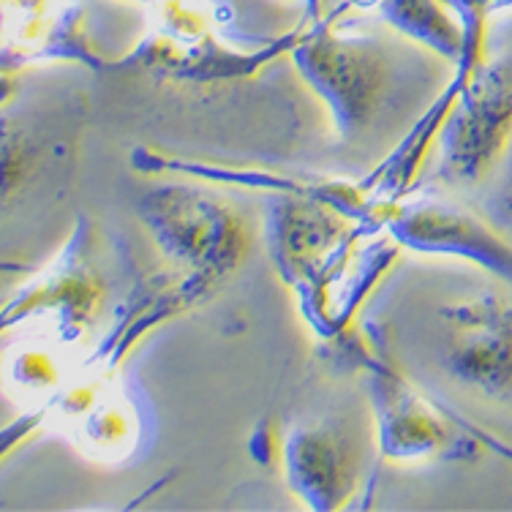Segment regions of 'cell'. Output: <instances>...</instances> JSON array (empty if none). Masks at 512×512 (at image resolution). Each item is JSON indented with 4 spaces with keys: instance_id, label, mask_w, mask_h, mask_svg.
Returning <instances> with one entry per match:
<instances>
[{
    "instance_id": "6da1fadb",
    "label": "cell",
    "mask_w": 512,
    "mask_h": 512,
    "mask_svg": "<svg viewBox=\"0 0 512 512\" xmlns=\"http://www.w3.org/2000/svg\"><path fill=\"white\" fill-rule=\"evenodd\" d=\"M139 213L156 237L161 254L183 276L216 286L246 262L251 224L218 191L194 186H164L148 194Z\"/></svg>"
},
{
    "instance_id": "7a4b0ae2",
    "label": "cell",
    "mask_w": 512,
    "mask_h": 512,
    "mask_svg": "<svg viewBox=\"0 0 512 512\" xmlns=\"http://www.w3.org/2000/svg\"><path fill=\"white\" fill-rule=\"evenodd\" d=\"M447 371L491 398H512V295L466 297L442 314Z\"/></svg>"
},
{
    "instance_id": "3957f363",
    "label": "cell",
    "mask_w": 512,
    "mask_h": 512,
    "mask_svg": "<svg viewBox=\"0 0 512 512\" xmlns=\"http://www.w3.org/2000/svg\"><path fill=\"white\" fill-rule=\"evenodd\" d=\"M512 142V69L474 74L453 99L444 128V167L458 180H480L496 169Z\"/></svg>"
},
{
    "instance_id": "277c9868",
    "label": "cell",
    "mask_w": 512,
    "mask_h": 512,
    "mask_svg": "<svg viewBox=\"0 0 512 512\" xmlns=\"http://www.w3.org/2000/svg\"><path fill=\"white\" fill-rule=\"evenodd\" d=\"M297 63L333 107L338 126L346 131L365 126L382 90V63L371 47L322 33L300 47Z\"/></svg>"
},
{
    "instance_id": "5b68a950",
    "label": "cell",
    "mask_w": 512,
    "mask_h": 512,
    "mask_svg": "<svg viewBox=\"0 0 512 512\" xmlns=\"http://www.w3.org/2000/svg\"><path fill=\"white\" fill-rule=\"evenodd\" d=\"M395 237L420 251H439L469 259L512 284V240L504 232L453 205L409 207L390 221Z\"/></svg>"
},
{
    "instance_id": "8992f818",
    "label": "cell",
    "mask_w": 512,
    "mask_h": 512,
    "mask_svg": "<svg viewBox=\"0 0 512 512\" xmlns=\"http://www.w3.org/2000/svg\"><path fill=\"white\" fill-rule=\"evenodd\" d=\"M55 414L79 450L101 461L126 458L137 444V412L128 395L109 382L107 371L60 387Z\"/></svg>"
},
{
    "instance_id": "52a82bcc",
    "label": "cell",
    "mask_w": 512,
    "mask_h": 512,
    "mask_svg": "<svg viewBox=\"0 0 512 512\" xmlns=\"http://www.w3.org/2000/svg\"><path fill=\"white\" fill-rule=\"evenodd\" d=\"M107 286L99 278V270L93 265V256L88 251V240L82 246V235L74 240V251L60 259V265L33 284L17 300V306H6V325L17 316L28 314H52L58 333L74 338L85 333L88 325L96 322V316L104 303Z\"/></svg>"
},
{
    "instance_id": "ba28073f",
    "label": "cell",
    "mask_w": 512,
    "mask_h": 512,
    "mask_svg": "<svg viewBox=\"0 0 512 512\" xmlns=\"http://www.w3.org/2000/svg\"><path fill=\"white\" fill-rule=\"evenodd\" d=\"M6 58H77L93 63L82 9L71 0H3Z\"/></svg>"
},
{
    "instance_id": "9c48e42d",
    "label": "cell",
    "mask_w": 512,
    "mask_h": 512,
    "mask_svg": "<svg viewBox=\"0 0 512 512\" xmlns=\"http://www.w3.org/2000/svg\"><path fill=\"white\" fill-rule=\"evenodd\" d=\"M286 477L311 507L333 510L355 488V455L344 436L327 428L297 431L284 450Z\"/></svg>"
},
{
    "instance_id": "30bf717a",
    "label": "cell",
    "mask_w": 512,
    "mask_h": 512,
    "mask_svg": "<svg viewBox=\"0 0 512 512\" xmlns=\"http://www.w3.org/2000/svg\"><path fill=\"white\" fill-rule=\"evenodd\" d=\"M376 412H379V436L382 453L387 458H420V455L444 453L455 442L450 425L436 417L434 409L417 401L404 382L382 384L376 393Z\"/></svg>"
},
{
    "instance_id": "8fae6325",
    "label": "cell",
    "mask_w": 512,
    "mask_h": 512,
    "mask_svg": "<svg viewBox=\"0 0 512 512\" xmlns=\"http://www.w3.org/2000/svg\"><path fill=\"white\" fill-rule=\"evenodd\" d=\"M384 9H387V17H393L401 28L414 33L417 39L428 41L439 52L458 55V60L463 58L466 28H458L436 0H387Z\"/></svg>"
},
{
    "instance_id": "7c38bea8",
    "label": "cell",
    "mask_w": 512,
    "mask_h": 512,
    "mask_svg": "<svg viewBox=\"0 0 512 512\" xmlns=\"http://www.w3.org/2000/svg\"><path fill=\"white\" fill-rule=\"evenodd\" d=\"M11 384L25 395H47L66 384L63 368L44 346H25L9 363Z\"/></svg>"
},
{
    "instance_id": "4fadbf2b",
    "label": "cell",
    "mask_w": 512,
    "mask_h": 512,
    "mask_svg": "<svg viewBox=\"0 0 512 512\" xmlns=\"http://www.w3.org/2000/svg\"><path fill=\"white\" fill-rule=\"evenodd\" d=\"M491 197H488V221L512 240V142L496 164Z\"/></svg>"
},
{
    "instance_id": "5bb4252c",
    "label": "cell",
    "mask_w": 512,
    "mask_h": 512,
    "mask_svg": "<svg viewBox=\"0 0 512 512\" xmlns=\"http://www.w3.org/2000/svg\"><path fill=\"white\" fill-rule=\"evenodd\" d=\"M145 3H153V0H145Z\"/></svg>"
}]
</instances>
